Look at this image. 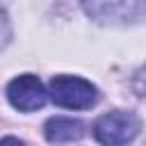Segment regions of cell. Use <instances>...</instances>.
<instances>
[{
    "label": "cell",
    "mask_w": 146,
    "mask_h": 146,
    "mask_svg": "<svg viewBox=\"0 0 146 146\" xmlns=\"http://www.w3.org/2000/svg\"><path fill=\"white\" fill-rule=\"evenodd\" d=\"M43 135L48 141L52 144H62V141H78L84 135V123L78 119H68V116H55L46 121Z\"/></svg>",
    "instance_id": "obj_5"
},
{
    "label": "cell",
    "mask_w": 146,
    "mask_h": 146,
    "mask_svg": "<svg viewBox=\"0 0 146 146\" xmlns=\"http://www.w3.org/2000/svg\"><path fill=\"white\" fill-rule=\"evenodd\" d=\"M139 132V119L132 112H107L96 119L94 137L100 144H128Z\"/></svg>",
    "instance_id": "obj_3"
},
{
    "label": "cell",
    "mask_w": 146,
    "mask_h": 146,
    "mask_svg": "<svg viewBox=\"0 0 146 146\" xmlns=\"http://www.w3.org/2000/svg\"><path fill=\"white\" fill-rule=\"evenodd\" d=\"M84 11L103 23H132L146 18V0H80Z\"/></svg>",
    "instance_id": "obj_2"
},
{
    "label": "cell",
    "mask_w": 146,
    "mask_h": 146,
    "mask_svg": "<svg viewBox=\"0 0 146 146\" xmlns=\"http://www.w3.org/2000/svg\"><path fill=\"white\" fill-rule=\"evenodd\" d=\"M132 91L137 96H146V64L135 73V78H132Z\"/></svg>",
    "instance_id": "obj_6"
},
{
    "label": "cell",
    "mask_w": 146,
    "mask_h": 146,
    "mask_svg": "<svg viewBox=\"0 0 146 146\" xmlns=\"http://www.w3.org/2000/svg\"><path fill=\"white\" fill-rule=\"evenodd\" d=\"M9 41V23H7V16L5 11L0 9V48Z\"/></svg>",
    "instance_id": "obj_7"
},
{
    "label": "cell",
    "mask_w": 146,
    "mask_h": 146,
    "mask_svg": "<svg viewBox=\"0 0 146 146\" xmlns=\"http://www.w3.org/2000/svg\"><path fill=\"white\" fill-rule=\"evenodd\" d=\"M7 98L9 103L21 112H34L41 110L48 100V91L43 89L41 80L34 75H18L7 84Z\"/></svg>",
    "instance_id": "obj_4"
},
{
    "label": "cell",
    "mask_w": 146,
    "mask_h": 146,
    "mask_svg": "<svg viewBox=\"0 0 146 146\" xmlns=\"http://www.w3.org/2000/svg\"><path fill=\"white\" fill-rule=\"evenodd\" d=\"M50 98L59 107L68 110H87L98 100V91L89 80L78 75H55L50 80Z\"/></svg>",
    "instance_id": "obj_1"
}]
</instances>
